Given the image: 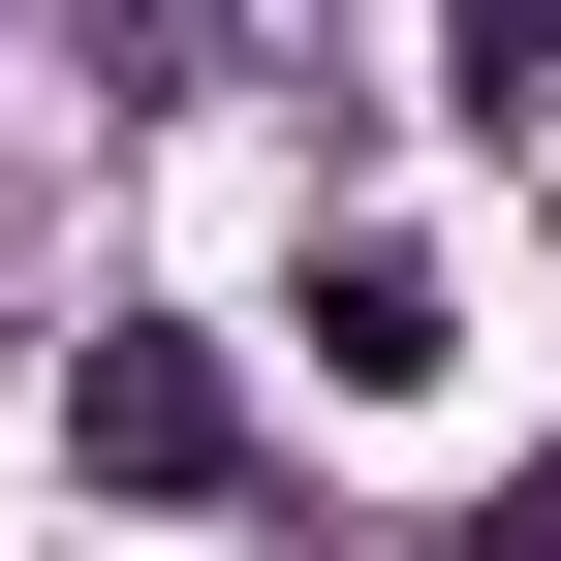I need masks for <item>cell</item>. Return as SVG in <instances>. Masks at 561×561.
Segmentation results:
<instances>
[{
  "label": "cell",
  "mask_w": 561,
  "mask_h": 561,
  "mask_svg": "<svg viewBox=\"0 0 561 561\" xmlns=\"http://www.w3.org/2000/svg\"><path fill=\"white\" fill-rule=\"evenodd\" d=\"M62 437H94V500H219V375H187V343H94Z\"/></svg>",
  "instance_id": "1"
},
{
  "label": "cell",
  "mask_w": 561,
  "mask_h": 561,
  "mask_svg": "<svg viewBox=\"0 0 561 561\" xmlns=\"http://www.w3.org/2000/svg\"><path fill=\"white\" fill-rule=\"evenodd\" d=\"M312 375L405 405V375H468V343H437V280H405V250H343V280H312Z\"/></svg>",
  "instance_id": "2"
},
{
  "label": "cell",
  "mask_w": 561,
  "mask_h": 561,
  "mask_svg": "<svg viewBox=\"0 0 561 561\" xmlns=\"http://www.w3.org/2000/svg\"><path fill=\"white\" fill-rule=\"evenodd\" d=\"M437 62H468V125H561V0H468Z\"/></svg>",
  "instance_id": "3"
},
{
  "label": "cell",
  "mask_w": 561,
  "mask_h": 561,
  "mask_svg": "<svg viewBox=\"0 0 561 561\" xmlns=\"http://www.w3.org/2000/svg\"><path fill=\"white\" fill-rule=\"evenodd\" d=\"M94 32V94H187V0H62Z\"/></svg>",
  "instance_id": "4"
},
{
  "label": "cell",
  "mask_w": 561,
  "mask_h": 561,
  "mask_svg": "<svg viewBox=\"0 0 561 561\" xmlns=\"http://www.w3.org/2000/svg\"><path fill=\"white\" fill-rule=\"evenodd\" d=\"M437 561H561V500H468V530H437Z\"/></svg>",
  "instance_id": "5"
}]
</instances>
